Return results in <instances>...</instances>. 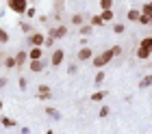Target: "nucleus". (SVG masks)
<instances>
[{"label":"nucleus","instance_id":"obj_1","mask_svg":"<svg viewBox=\"0 0 152 134\" xmlns=\"http://www.w3.org/2000/svg\"><path fill=\"white\" fill-rule=\"evenodd\" d=\"M113 59H115V56H113V50L109 48V50L100 52L98 56H91V63H94V67H96V69H102L104 65H109V63H111Z\"/></svg>","mask_w":152,"mask_h":134},{"label":"nucleus","instance_id":"obj_2","mask_svg":"<svg viewBox=\"0 0 152 134\" xmlns=\"http://www.w3.org/2000/svg\"><path fill=\"white\" fill-rule=\"evenodd\" d=\"M7 7H9L13 13L24 15V11H26V7H28V2H26V0H7Z\"/></svg>","mask_w":152,"mask_h":134},{"label":"nucleus","instance_id":"obj_3","mask_svg":"<svg viewBox=\"0 0 152 134\" xmlns=\"http://www.w3.org/2000/svg\"><path fill=\"white\" fill-rule=\"evenodd\" d=\"M44 39H46L44 33H31V35H28V43H31V48H41V46H44Z\"/></svg>","mask_w":152,"mask_h":134},{"label":"nucleus","instance_id":"obj_4","mask_svg":"<svg viewBox=\"0 0 152 134\" xmlns=\"http://www.w3.org/2000/svg\"><path fill=\"white\" fill-rule=\"evenodd\" d=\"M63 59H65V52L61 50V48H57V50L52 52V56H50V65L52 67H59L61 63H63Z\"/></svg>","mask_w":152,"mask_h":134},{"label":"nucleus","instance_id":"obj_5","mask_svg":"<svg viewBox=\"0 0 152 134\" xmlns=\"http://www.w3.org/2000/svg\"><path fill=\"white\" fill-rule=\"evenodd\" d=\"M65 35H67V26H63V24L50 28V37H52V39H63Z\"/></svg>","mask_w":152,"mask_h":134},{"label":"nucleus","instance_id":"obj_6","mask_svg":"<svg viewBox=\"0 0 152 134\" xmlns=\"http://www.w3.org/2000/svg\"><path fill=\"white\" fill-rule=\"evenodd\" d=\"M91 56H94V50H91V48H80V50H78V61L80 63H85V61H89V59H91Z\"/></svg>","mask_w":152,"mask_h":134},{"label":"nucleus","instance_id":"obj_7","mask_svg":"<svg viewBox=\"0 0 152 134\" xmlns=\"http://www.w3.org/2000/svg\"><path fill=\"white\" fill-rule=\"evenodd\" d=\"M28 67H31V72H44V69H46V63L41 61V59H35V61L28 63Z\"/></svg>","mask_w":152,"mask_h":134},{"label":"nucleus","instance_id":"obj_8","mask_svg":"<svg viewBox=\"0 0 152 134\" xmlns=\"http://www.w3.org/2000/svg\"><path fill=\"white\" fill-rule=\"evenodd\" d=\"M13 59H15V67L20 69V67H24V63H26V59H28V54H26L24 50H20L15 56H13Z\"/></svg>","mask_w":152,"mask_h":134},{"label":"nucleus","instance_id":"obj_9","mask_svg":"<svg viewBox=\"0 0 152 134\" xmlns=\"http://www.w3.org/2000/svg\"><path fill=\"white\" fill-rule=\"evenodd\" d=\"M100 17H102V22H113L115 13H113V9H102V13H100Z\"/></svg>","mask_w":152,"mask_h":134},{"label":"nucleus","instance_id":"obj_10","mask_svg":"<svg viewBox=\"0 0 152 134\" xmlns=\"http://www.w3.org/2000/svg\"><path fill=\"white\" fill-rule=\"evenodd\" d=\"M150 52H152L150 48H141V46H139V48H137V59L146 61V59H150Z\"/></svg>","mask_w":152,"mask_h":134},{"label":"nucleus","instance_id":"obj_11","mask_svg":"<svg viewBox=\"0 0 152 134\" xmlns=\"http://www.w3.org/2000/svg\"><path fill=\"white\" fill-rule=\"evenodd\" d=\"M78 33L83 35V37H87V35H91V33H94V26H89V24H80V26H78Z\"/></svg>","mask_w":152,"mask_h":134},{"label":"nucleus","instance_id":"obj_12","mask_svg":"<svg viewBox=\"0 0 152 134\" xmlns=\"http://www.w3.org/2000/svg\"><path fill=\"white\" fill-rule=\"evenodd\" d=\"M26 54H28L31 61H35V59H41V54H44V52H41V48H31V52H26Z\"/></svg>","mask_w":152,"mask_h":134},{"label":"nucleus","instance_id":"obj_13","mask_svg":"<svg viewBox=\"0 0 152 134\" xmlns=\"http://www.w3.org/2000/svg\"><path fill=\"white\" fill-rule=\"evenodd\" d=\"M137 22H139L141 26H150V22H152V15H146V13H139Z\"/></svg>","mask_w":152,"mask_h":134},{"label":"nucleus","instance_id":"obj_14","mask_svg":"<svg viewBox=\"0 0 152 134\" xmlns=\"http://www.w3.org/2000/svg\"><path fill=\"white\" fill-rule=\"evenodd\" d=\"M72 24H74V26L85 24V15H83V13H74V15H72Z\"/></svg>","mask_w":152,"mask_h":134},{"label":"nucleus","instance_id":"obj_15","mask_svg":"<svg viewBox=\"0 0 152 134\" xmlns=\"http://www.w3.org/2000/svg\"><path fill=\"white\" fill-rule=\"evenodd\" d=\"M89 26L98 28V26H104V22H102V17H100V15H91V20H89Z\"/></svg>","mask_w":152,"mask_h":134},{"label":"nucleus","instance_id":"obj_16","mask_svg":"<svg viewBox=\"0 0 152 134\" xmlns=\"http://www.w3.org/2000/svg\"><path fill=\"white\" fill-rule=\"evenodd\" d=\"M104 97H107V91H96V93L89 97V100H91V102H102Z\"/></svg>","mask_w":152,"mask_h":134},{"label":"nucleus","instance_id":"obj_17","mask_svg":"<svg viewBox=\"0 0 152 134\" xmlns=\"http://www.w3.org/2000/svg\"><path fill=\"white\" fill-rule=\"evenodd\" d=\"M0 123L4 128H15V119H9V117H0Z\"/></svg>","mask_w":152,"mask_h":134},{"label":"nucleus","instance_id":"obj_18","mask_svg":"<svg viewBox=\"0 0 152 134\" xmlns=\"http://www.w3.org/2000/svg\"><path fill=\"white\" fill-rule=\"evenodd\" d=\"M126 17L130 20V22H137V17H139V9H130V11L126 13Z\"/></svg>","mask_w":152,"mask_h":134},{"label":"nucleus","instance_id":"obj_19","mask_svg":"<svg viewBox=\"0 0 152 134\" xmlns=\"http://www.w3.org/2000/svg\"><path fill=\"white\" fill-rule=\"evenodd\" d=\"M46 115H48V117H52V119H61V115H59V110H57V108H50V106L46 108Z\"/></svg>","mask_w":152,"mask_h":134},{"label":"nucleus","instance_id":"obj_20","mask_svg":"<svg viewBox=\"0 0 152 134\" xmlns=\"http://www.w3.org/2000/svg\"><path fill=\"white\" fill-rule=\"evenodd\" d=\"M4 67H9V69H13L15 67V59H13V56H4V63H2Z\"/></svg>","mask_w":152,"mask_h":134},{"label":"nucleus","instance_id":"obj_21","mask_svg":"<svg viewBox=\"0 0 152 134\" xmlns=\"http://www.w3.org/2000/svg\"><path fill=\"white\" fill-rule=\"evenodd\" d=\"M102 82H104V72H102V69H100V72L96 74V80H94V84H96V87H100Z\"/></svg>","mask_w":152,"mask_h":134},{"label":"nucleus","instance_id":"obj_22","mask_svg":"<svg viewBox=\"0 0 152 134\" xmlns=\"http://www.w3.org/2000/svg\"><path fill=\"white\" fill-rule=\"evenodd\" d=\"M24 15L33 20V17H35V15H37V9H35V7H26V11H24Z\"/></svg>","mask_w":152,"mask_h":134},{"label":"nucleus","instance_id":"obj_23","mask_svg":"<svg viewBox=\"0 0 152 134\" xmlns=\"http://www.w3.org/2000/svg\"><path fill=\"white\" fill-rule=\"evenodd\" d=\"M7 41H9V33L4 28H0V43H7Z\"/></svg>","mask_w":152,"mask_h":134},{"label":"nucleus","instance_id":"obj_24","mask_svg":"<svg viewBox=\"0 0 152 134\" xmlns=\"http://www.w3.org/2000/svg\"><path fill=\"white\" fill-rule=\"evenodd\" d=\"M124 30H126V26H124V24H113V33L115 35H122Z\"/></svg>","mask_w":152,"mask_h":134},{"label":"nucleus","instance_id":"obj_25","mask_svg":"<svg viewBox=\"0 0 152 134\" xmlns=\"http://www.w3.org/2000/svg\"><path fill=\"white\" fill-rule=\"evenodd\" d=\"M139 13H146V15H152V4H150V2H146V4L141 7V11H139Z\"/></svg>","mask_w":152,"mask_h":134},{"label":"nucleus","instance_id":"obj_26","mask_svg":"<svg viewBox=\"0 0 152 134\" xmlns=\"http://www.w3.org/2000/svg\"><path fill=\"white\" fill-rule=\"evenodd\" d=\"M100 7L102 9H113V0H100Z\"/></svg>","mask_w":152,"mask_h":134},{"label":"nucleus","instance_id":"obj_27","mask_svg":"<svg viewBox=\"0 0 152 134\" xmlns=\"http://www.w3.org/2000/svg\"><path fill=\"white\" fill-rule=\"evenodd\" d=\"M141 48H150V50H152V39L150 37H143L141 39Z\"/></svg>","mask_w":152,"mask_h":134},{"label":"nucleus","instance_id":"obj_28","mask_svg":"<svg viewBox=\"0 0 152 134\" xmlns=\"http://www.w3.org/2000/svg\"><path fill=\"white\" fill-rule=\"evenodd\" d=\"M139 87H141V89H148V87H150V76H143V80L139 82Z\"/></svg>","mask_w":152,"mask_h":134},{"label":"nucleus","instance_id":"obj_29","mask_svg":"<svg viewBox=\"0 0 152 134\" xmlns=\"http://www.w3.org/2000/svg\"><path fill=\"white\" fill-rule=\"evenodd\" d=\"M54 41H57V39H52L50 35H48V37L44 39V46H46V48H52V46H54Z\"/></svg>","mask_w":152,"mask_h":134},{"label":"nucleus","instance_id":"obj_30","mask_svg":"<svg viewBox=\"0 0 152 134\" xmlns=\"http://www.w3.org/2000/svg\"><path fill=\"white\" fill-rule=\"evenodd\" d=\"M109 112H111V108H109V106H102V108H100V112H98V115H100L102 119H104V117H109Z\"/></svg>","mask_w":152,"mask_h":134},{"label":"nucleus","instance_id":"obj_31","mask_svg":"<svg viewBox=\"0 0 152 134\" xmlns=\"http://www.w3.org/2000/svg\"><path fill=\"white\" fill-rule=\"evenodd\" d=\"M37 91H39V93H52L48 84H39V87H37Z\"/></svg>","mask_w":152,"mask_h":134},{"label":"nucleus","instance_id":"obj_32","mask_svg":"<svg viewBox=\"0 0 152 134\" xmlns=\"http://www.w3.org/2000/svg\"><path fill=\"white\" fill-rule=\"evenodd\" d=\"M50 97H52V93H37V100H41V102L50 100Z\"/></svg>","mask_w":152,"mask_h":134},{"label":"nucleus","instance_id":"obj_33","mask_svg":"<svg viewBox=\"0 0 152 134\" xmlns=\"http://www.w3.org/2000/svg\"><path fill=\"white\" fill-rule=\"evenodd\" d=\"M22 30L31 35V33H33V26H31V24H26V22H22Z\"/></svg>","mask_w":152,"mask_h":134},{"label":"nucleus","instance_id":"obj_34","mask_svg":"<svg viewBox=\"0 0 152 134\" xmlns=\"http://www.w3.org/2000/svg\"><path fill=\"white\" fill-rule=\"evenodd\" d=\"M111 50H113V56H120V54H122V48H120V46H113Z\"/></svg>","mask_w":152,"mask_h":134},{"label":"nucleus","instance_id":"obj_35","mask_svg":"<svg viewBox=\"0 0 152 134\" xmlns=\"http://www.w3.org/2000/svg\"><path fill=\"white\" fill-rule=\"evenodd\" d=\"M26 87H28V82H26V78H20V89H22V91H24Z\"/></svg>","mask_w":152,"mask_h":134},{"label":"nucleus","instance_id":"obj_36","mask_svg":"<svg viewBox=\"0 0 152 134\" xmlns=\"http://www.w3.org/2000/svg\"><path fill=\"white\" fill-rule=\"evenodd\" d=\"M7 82H9V80H7V78H0V89H2V87H4V84H7Z\"/></svg>","mask_w":152,"mask_h":134},{"label":"nucleus","instance_id":"obj_37","mask_svg":"<svg viewBox=\"0 0 152 134\" xmlns=\"http://www.w3.org/2000/svg\"><path fill=\"white\" fill-rule=\"evenodd\" d=\"M46 134H54V132H52V130H48V132H46Z\"/></svg>","mask_w":152,"mask_h":134},{"label":"nucleus","instance_id":"obj_38","mask_svg":"<svg viewBox=\"0 0 152 134\" xmlns=\"http://www.w3.org/2000/svg\"><path fill=\"white\" fill-rule=\"evenodd\" d=\"M26 2H35V0H26Z\"/></svg>","mask_w":152,"mask_h":134},{"label":"nucleus","instance_id":"obj_39","mask_svg":"<svg viewBox=\"0 0 152 134\" xmlns=\"http://www.w3.org/2000/svg\"><path fill=\"white\" fill-rule=\"evenodd\" d=\"M0 110H2V102H0Z\"/></svg>","mask_w":152,"mask_h":134},{"label":"nucleus","instance_id":"obj_40","mask_svg":"<svg viewBox=\"0 0 152 134\" xmlns=\"http://www.w3.org/2000/svg\"><path fill=\"white\" fill-rule=\"evenodd\" d=\"M0 67H2V63H0Z\"/></svg>","mask_w":152,"mask_h":134}]
</instances>
